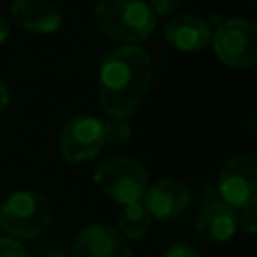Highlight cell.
I'll list each match as a JSON object with an SVG mask.
<instances>
[{
  "instance_id": "1",
  "label": "cell",
  "mask_w": 257,
  "mask_h": 257,
  "mask_svg": "<svg viewBox=\"0 0 257 257\" xmlns=\"http://www.w3.org/2000/svg\"><path fill=\"white\" fill-rule=\"evenodd\" d=\"M153 80V60L139 44L108 52L98 72V102L108 116L128 118L139 110Z\"/></svg>"
},
{
  "instance_id": "2",
  "label": "cell",
  "mask_w": 257,
  "mask_h": 257,
  "mask_svg": "<svg viewBox=\"0 0 257 257\" xmlns=\"http://www.w3.org/2000/svg\"><path fill=\"white\" fill-rule=\"evenodd\" d=\"M92 18L106 38L122 44H139L157 28V14L145 0H100Z\"/></svg>"
},
{
  "instance_id": "3",
  "label": "cell",
  "mask_w": 257,
  "mask_h": 257,
  "mask_svg": "<svg viewBox=\"0 0 257 257\" xmlns=\"http://www.w3.org/2000/svg\"><path fill=\"white\" fill-rule=\"evenodd\" d=\"M52 209L46 195L38 191H16L0 207V231L16 241L36 239L48 229Z\"/></svg>"
},
{
  "instance_id": "4",
  "label": "cell",
  "mask_w": 257,
  "mask_h": 257,
  "mask_svg": "<svg viewBox=\"0 0 257 257\" xmlns=\"http://www.w3.org/2000/svg\"><path fill=\"white\" fill-rule=\"evenodd\" d=\"M96 187L114 203L118 205H131L137 201H143L145 191L149 187V173L147 169L124 155H112L106 157L92 175Z\"/></svg>"
},
{
  "instance_id": "5",
  "label": "cell",
  "mask_w": 257,
  "mask_h": 257,
  "mask_svg": "<svg viewBox=\"0 0 257 257\" xmlns=\"http://www.w3.org/2000/svg\"><path fill=\"white\" fill-rule=\"evenodd\" d=\"M217 58L231 68L257 64V22L249 18H227L211 34Z\"/></svg>"
},
{
  "instance_id": "6",
  "label": "cell",
  "mask_w": 257,
  "mask_h": 257,
  "mask_svg": "<svg viewBox=\"0 0 257 257\" xmlns=\"http://www.w3.org/2000/svg\"><path fill=\"white\" fill-rule=\"evenodd\" d=\"M221 201L235 211L257 207V153L245 151L233 155L219 173Z\"/></svg>"
},
{
  "instance_id": "7",
  "label": "cell",
  "mask_w": 257,
  "mask_h": 257,
  "mask_svg": "<svg viewBox=\"0 0 257 257\" xmlns=\"http://www.w3.org/2000/svg\"><path fill=\"white\" fill-rule=\"evenodd\" d=\"M104 147L102 122L96 116L78 114L66 120L58 137V151L68 163H84L94 159Z\"/></svg>"
},
{
  "instance_id": "8",
  "label": "cell",
  "mask_w": 257,
  "mask_h": 257,
  "mask_svg": "<svg viewBox=\"0 0 257 257\" xmlns=\"http://www.w3.org/2000/svg\"><path fill=\"white\" fill-rule=\"evenodd\" d=\"M70 257H133V251L114 227L96 223L74 237Z\"/></svg>"
},
{
  "instance_id": "9",
  "label": "cell",
  "mask_w": 257,
  "mask_h": 257,
  "mask_svg": "<svg viewBox=\"0 0 257 257\" xmlns=\"http://www.w3.org/2000/svg\"><path fill=\"white\" fill-rule=\"evenodd\" d=\"M189 189L175 179H161L147 187L143 203L153 221H173L189 207Z\"/></svg>"
},
{
  "instance_id": "10",
  "label": "cell",
  "mask_w": 257,
  "mask_h": 257,
  "mask_svg": "<svg viewBox=\"0 0 257 257\" xmlns=\"http://www.w3.org/2000/svg\"><path fill=\"white\" fill-rule=\"evenodd\" d=\"M167 42L183 52H199L211 42V26L205 18L193 12H177L165 24Z\"/></svg>"
},
{
  "instance_id": "11",
  "label": "cell",
  "mask_w": 257,
  "mask_h": 257,
  "mask_svg": "<svg viewBox=\"0 0 257 257\" xmlns=\"http://www.w3.org/2000/svg\"><path fill=\"white\" fill-rule=\"evenodd\" d=\"M10 18L20 28L36 34H52L62 26V14L52 0H14Z\"/></svg>"
},
{
  "instance_id": "12",
  "label": "cell",
  "mask_w": 257,
  "mask_h": 257,
  "mask_svg": "<svg viewBox=\"0 0 257 257\" xmlns=\"http://www.w3.org/2000/svg\"><path fill=\"white\" fill-rule=\"evenodd\" d=\"M197 235L207 243H225L237 233V211L223 201L205 205L195 223Z\"/></svg>"
},
{
  "instance_id": "13",
  "label": "cell",
  "mask_w": 257,
  "mask_h": 257,
  "mask_svg": "<svg viewBox=\"0 0 257 257\" xmlns=\"http://www.w3.org/2000/svg\"><path fill=\"white\" fill-rule=\"evenodd\" d=\"M151 227H153V217L149 215L143 201L122 207L120 217H118V233L124 239H133V241L145 239L149 235Z\"/></svg>"
},
{
  "instance_id": "14",
  "label": "cell",
  "mask_w": 257,
  "mask_h": 257,
  "mask_svg": "<svg viewBox=\"0 0 257 257\" xmlns=\"http://www.w3.org/2000/svg\"><path fill=\"white\" fill-rule=\"evenodd\" d=\"M102 131H104V145H124L133 137V126L126 118L110 116V120L102 122Z\"/></svg>"
},
{
  "instance_id": "15",
  "label": "cell",
  "mask_w": 257,
  "mask_h": 257,
  "mask_svg": "<svg viewBox=\"0 0 257 257\" xmlns=\"http://www.w3.org/2000/svg\"><path fill=\"white\" fill-rule=\"evenodd\" d=\"M237 227L245 235H257V207H245L237 211Z\"/></svg>"
},
{
  "instance_id": "16",
  "label": "cell",
  "mask_w": 257,
  "mask_h": 257,
  "mask_svg": "<svg viewBox=\"0 0 257 257\" xmlns=\"http://www.w3.org/2000/svg\"><path fill=\"white\" fill-rule=\"evenodd\" d=\"M0 257H28L20 241L10 237H0Z\"/></svg>"
},
{
  "instance_id": "17",
  "label": "cell",
  "mask_w": 257,
  "mask_h": 257,
  "mask_svg": "<svg viewBox=\"0 0 257 257\" xmlns=\"http://www.w3.org/2000/svg\"><path fill=\"white\" fill-rule=\"evenodd\" d=\"M185 4V0H149V6L153 8V12L157 16H167L177 12L181 6Z\"/></svg>"
},
{
  "instance_id": "18",
  "label": "cell",
  "mask_w": 257,
  "mask_h": 257,
  "mask_svg": "<svg viewBox=\"0 0 257 257\" xmlns=\"http://www.w3.org/2000/svg\"><path fill=\"white\" fill-rule=\"evenodd\" d=\"M163 257H201V255H199V251L195 247H191L187 243H177V245L169 247Z\"/></svg>"
},
{
  "instance_id": "19",
  "label": "cell",
  "mask_w": 257,
  "mask_h": 257,
  "mask_svg": "<svg viewBox=\"0 0 257 257\" xmlns=\"http://www.w3.org/2000/svg\"><path fill=\"white\" fill-rule=\"evenodd\" d=\"M30 257H66V253L60 249V247H52V245H42V247H36L34 253Z\"/></svg>"
},
{
  "instance_id": "20",
  "label": "cell",
  "mask_w": 257,
  "mask_h": 257,
  "mask_svg": "<svg viewBox=\"0 0 257 257\" xmlns=\"http://www.w3.org/2000/svg\"><path fill=\"white\" fill-rule=\"evenodd\" d=\"M8 104H10V92H8L6 84L0 80V114L8 108Z\"/></svg>"
},
{
  "instance_id": "21",
  "label": "cell",
  "mask_w": 257,
  "mask_h": 257,
  "mask_svg": "<svg viewBox=\"0 0 257 257\" xmlns=\"http://www.w3.org/2000/svg\"><path fill=\"white\" fill-rule=\"evenodd\" d=\"M8 36H10V22L6 18H0V46L8 40Z\"/></svg>"
},
{
  "instance_id": "22",
  "label": "cell",
  "mask_w": 257,
  "mask_h": 257,
  "mask_svg": "<svg viewBox=\"0 0 257 257\" xmlns=\"http://www.w3.org/2000/svg\"><path fill=\"white\" fill-rule=\"evenodd\" d=\"M255 12H257V2H255Z\"/></svg>"
},
{
  "instance_id": "23",
  "label": "cell",
  "mask_w": 257,
  "mask_h": 257,
  "mask_svg": "<svg viewBox=\"0 0 257 257\" xmlns=\"http://www.w3.org/2000/svg\"><path fill=\"white\" fill-rule=\"evenodd\" d=\"M0 2H2V0H0Z\"/></svg>"
}]
</instances>
